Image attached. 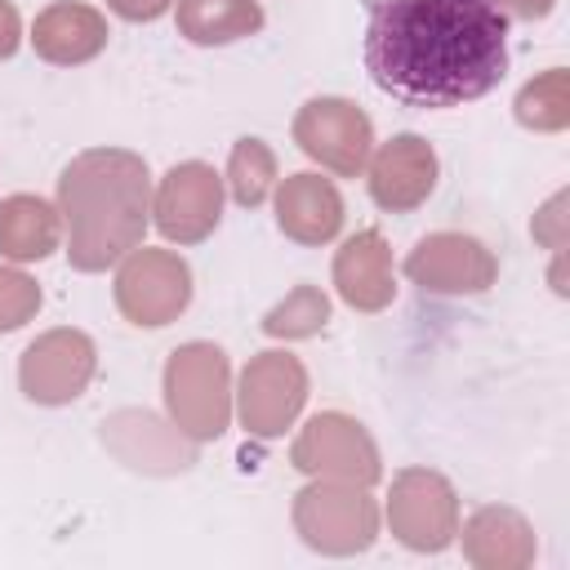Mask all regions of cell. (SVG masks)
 I'll use <instances>...</instances> for the list:
<instances>
[{
  "label": "cell",
  "mask_w": 570,
  "mask_h": 570,
  "mask_svg": "<svg viewBox=\"0 0 570 570\" xmlns=\"http://www.w3.org/2000/svg\"><path fill=\"white\" fill-rule=\"evenodd\" d=\"M365 71L410 107H463L503 80L508 18L494 0H379Z\"/></svg>",
  "instance_id": "1"
},
{
  "label": "cell",
  "mask_w": 570,
  "mask_h": 570,
  "mask_svg": "<svg viewBox=\"0 0 570 570\" xmlns=\"http://www.w3.org/2000/svg\"><path fill=\"white\" fill-rule=\"evenodd\" d=\"M58 214L76 272H107L142 245L151 218V174L138 151L89 147L58 178Z\"/></svg>",
  "instance_id": "2"
},
{
  "label": "cell",
  "mask_w": 570,
  "mask_h": 570,
  "mask_svg": "<svg viewBox=\"0 0 570 570\" xmlns=\"http://www.w3.org/2000/svg\"><path fill=\"white\" fill-rule=\"evenodd\" d=\"M165 410L169 423L191 441H214L232 423V365L218 343H183L165 361Z\"/></svg>",
  "instance_id": "3"
},
{
  "label": "cell",
  "mask_w": 570,
  "mask_h": 570,
  "mask_svg": "<svg viewBox=\"0 0 570 570\" xmlns=\"http://www.w3.org/2000/svg\"><path fill=\"white\" fill-rule=\"evenodd\" d=\"M294 530L303 534L307 548L325 557H352L365 552L379 534V508L356 481H334V476H312L294 494Z\"/></svg>",
  "instance_id": "4"
},
{
  "label": "cell",
  "mask_w": 570,
  "mask_h": 570,
  "mask_svg": "<svg viewBox=\"0 0 570 570\" xmlns=\"http://www.w3.org/2000/svg\"><path fill=\"white\" fill-rule=\"evenodd\" d=\"M191 303V267L174 249L134 245L116 267V307L138 330L178 321Z\"/></svg>",
  "instance_id": "5"
},
{
  "label": "cell",
  "mask_w": 570,
  "mask_h": 570,
  "mask_svg": "<svg viewBox=\"0 0 570 570\" xmlns=\"http://www.w3.org/2000/svg\"><path fill=\"white\" fill-rule=\"evenodd\" d=\"M236 414L240 428L258 441L281 436L285 428H294V419L303 414L307 401V370L298 356L289 352H258L249 356V365L240 370L236 383Z\"/></svg>",
  "instance_id": "6"
},
{
  "label": "cell",
  "mask_w": 570,
  "mask_h": 570,
  "mask_svg": "<svg viewBox=\"0 0 570 570\" xmlns=\"http://www.w3.org/2000/svg\"><path fill=\"white\" fill-rule=\"evenodd\" d=\"M294 142L321 169L338 178H356L374 151V125L352 98H312L294 116Z\"/></svg>",
  "instance_id": "7"
},
{
  "label": "cell",
  "mask_w": 570,
  "mask_h": 570,
  "mask_svg": "<svg viewBox=\"0 0 570 570\" xmlns=\"http://www.w3.org/2000/svg\"><path fill=\"white\" fill-rule=\"evenodd\" d=\"M98 370V347L85 330L58 325L27 343L18 356V387L36 405H67L76 401Z\"/></svg>",
  "instance_id": "8"
},
{
  "label": "cell",
  "mask_w": 570,
  "mask_h": 570,
  "mask_svg": "<svg viewBox=\"0 0 570 570\" xmlns=\"http://www.w3.org/2000/svg\"><path fill=\"white\" fill-rule=\"evenodd\" d=\"M387 525L414 552H441L459 534V494L432 468H405L387 494Z\"/></svg>",
  "instance_id": "9"
},
{
  "label": "cell",
  "mask_w": 570,
  "mask_h": 570,
  "mask_svg": "<svg viewBox=\"0 0 570 570\" xmlns=\"http://www.w3.org/2000/svg\"><path fill=\"white\" fill-rule=\"evenodd\" d=\"M289 463H294L298 472H307V476L356 481V485H365V490H370V485L379 481V472H383L374 436H370L356 419H347V414H338V410H325V414H316V419L303 423V432H298L294 445H289Z\"/></svg>",
  "instance_id": "10"
},
{
  "label": "cell",
  "mask_w": 570,
  "mask_h": 570,
  "mask_svg": "<svg viewBox=\"0 0 570 570\" xmlns=\"http://www.w3.org/2000/svg\"><path fill=\"white\" fill-rule=\"evenodd\" d=\"M151 218L165 240L200 245L223 218V178L214 174V165L205 160L174 165L151 196Z\"/></svg>",
  "instance_id": "11"
},
{
  "label": "cell",
  "mask_w": 570,
  "mask_h": 570,
  "mask_svg": "<svg viewBox=\"0 0 570 570\" xmlns=\"http://www.w3.org/2000/svg\"><path fill=\"white\" fill-rule=\"evenodd\" d=\"M405 276L423 294H485L499 258L468 232H432L405 254Z\"/></svg>",
  "instance_id": "12"
},
{
  "label": "cell",
  "mask_w": 570,
  "mask_h": 570,
  "mask_svg": "<svg viewBox=\"0 0 570 570\" xmlns=\"http://www.w3.org/2000/svg\"><path fill=\"white\" fill-rule=\"evenodd\" d=\"M102 445L134 472L147 476H169V472H187L196 463V441L183 436L174 423H165L151 410H120L102 423Z\"/></svg>",
  "instance_id": "13"
},
{
  "label": "cell",
  "mask_w": 570,
  "mask_h": 570,
  "mask_svg": "<svg viewBox=\"0 0 570 570\" xmlns=\"http://www.w3.org/2000/svg\"><path fill=\"white\" fill-rule=\"evenodd\" d=\"M365 169H370L365 183H370L374 205L387 209V214H410V209H419L432 196L441 165H436V151H432L428 138L396 134L379 151H370V165Z\"/></svg>",
  "instance_id": "14"
},
{
  "label": "cell",
  "mask_w": 570,
  "mask_h": 570,
  "mask_svg": "<svg viewBox=\"0 0 570 570\" xmlns=\"http://www.w3.org/2000/svg\"><path fill=\"white\" fill-rule=\"evenodd\" d=\"M334 289L356 312H383L396 298L392 249L374 227H365V232H356V236H347L338 245V254H334Z\"/></svg>",
  "instance_id": "15"
},
{
  "label": "cell",
  "mask_w": 570,
  "mask_h": 570,
  "mask_svg": "<svg viewBox=\"0 0 570 570\" xmlns=\"http://www.w3.org/2000/svg\"><path fill=\"white\" fill-rule=\"evenodd\" d=\"M276 227L298 245H330L343 227V196L321 174H289L276 183Z\"/></svg>",
  "instance_id": "16"
},
{
  "label": "cell",
  "mask_w": 570,
  "mask_h": 570,
  "mask_svg": "<svg viewBox=\"0 0 570 570\" xmlns=\"http://www.w3.org/2000/svg\"><path fill=\"white\" fill-rule=\"evenodd\" d=\"M107 36H111L107 18L80 0H58V4L40 9L31 22V45L53 67H80V62L98 58L107 49Z\"/></svg>",
  "instance_id": "17"
},
{
  "label": "cell",
  "mask_w": 570,
  "mask_h": 570,
  "mask_svg": "<svg viewBox=\"0 0 570 570\" xmlns=\"http://www.w3.org/2000/svg\"><path fill=\"white\" fill-rule=\"evenodd\" d=\"M534 525L503 503H485L463 525V557L476 570H525L534 561Z\"/></svg>",
  "instance_id": "18"
},
{
  "label": "cell",
  "mask_w": 570,
  "mask_h": 570,
  "mask_svg": "<svg viewBox=\"0 0 570 570\" xmlns=\"http://www.w3.org/2000/svg\"><path fill=\"white\" fill-rule=\"evenodd\" d=\"M62 245V214L31 191L0 200V254L13 263H40Z\"/></svg>",
  "instance_id": "19"
},
{
  "label": "cell",
  "mask_w": 570,
  "mask_h": 570,
  "mask_svg": "<svg viewBox=\"0 0 570 570\" xmlns=\"http://www.w3.org/2000/svg\"><path fill=\"white\" fill-rule=\"evenodd\" d=\"M178 36L191 45H232L263 31L258 0H178Z\"/></svg>",
  "instance_id": "20"
},
{
  "label": "cell",
  "mask_w": 570,
  "mask_h": 570,
  "mask_svg": "<svg viewBox=\"0 0 570 570\" xmlns=\"http://www.w3.org/2000/svg\"><path fill=\"white\" fill-rule=\"evenodd\" d=\"M517 120L534 134H561L570 125V71L548 67L543 76L525 80L517 94Z\"/></svg>",
  "instance_id": "21"
},
{
  "label": "cell",
  "mask_w": 570,
  "mask_h": 570,
  "mask_svg": "<svg viewBox=\"0 0 570 570\" xmlns=\"http://www.w3.org/2000/svg\"><path fill=\"white\" fill-rule=\"evenodd\" d=\"M223 187L232 191V200L240 209H258L276 187V151L263 138H236V147L227 156Z\"/></svg>",
  "instance_id": "22"
},
{
  "label": "cell",
  "mask_w": 570,
  "mask_h": 570,
  "mask_svg": "<svg viewBox=\"0 0 570 570\" xmlns=\"http://www.w3.org/2000/svg\"><path fill=\"white\" fill-rule=\"evenodd\" d=\"M330 321V298L316 285H294L267 316H263V334L267 338H312L321 334Z\"/></svg>",
  "instance_id": "23"
},
{
  "label": "cell",
  "mask_w": 570,
  "mask_h": 570,
  "mask_svg": "<svg viewBox=\"0 0 570 570\" xmlns=\"http://www.w3.org/2000/svg\"><path fill=\"white\" fill-rule=\"evenodd\" d=\"M36 312H40V285L18 267H0V334L22 330Z\"/></svg>",
  "instance_id": "24"
},
{
  "label": "cell",
  "mask_w": 570,
  "mask_h": 570,
  "mask_svg": "<svg viewBox=\"0 0 570 570\" xmlns=\"http://www.w3.org/2000/svg\"><path fill=\"white\" fill-rule=\"evenodd\" d=\"M561 205H566V196H552V200L543 205V214H534V236H539L548 249H557V254H561V245H566V214H561Z\"/></svg>",
  "instance_id": "25"
},
{
  "label": "cell",
  "mask_w": 570,
  "mask_h": 570,
  "mask_svg": "<svg viewBox=\"0 0 570 570\" xmlns=\"http://www.w3.org/2000/svg\"><path fill=\"white\" fill-rule=\"evenodd\" d=\"M174 0H107V9L125 22H156Z\"/></svg>",
  "instance_id": "26"
},
{
  "label": "cell",
  "mask_w": 570,
  "mask_h": 570,
  "mask_svg": "<svg viewBox=\"0 0 570 570\" xmlns=\"http://www.w3.org/2000/svg\"><path fill=\"white\" fill-rule=\"evenodd\" d=\"M22 45V18L9 0H0V58H13Z\"/></svg>",
  "instance_id": "27"
},
{
  "label": "cell",
  "mask_w": 570,
  "mask_h": 570,
  "mask_svg": "<svg viewBox=\"0 0 570 570\" xmlns=\"http://www.w3.org/2000/svg\"><path fill=\"white\" fill-rule=\"evenodd\" d=\"M494 4H499V13H512L521 22H534V18H548L557 0H494Z\"/></svg>",
  "instance_id": "28"
}]
</instances>
